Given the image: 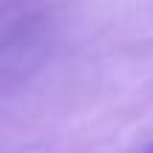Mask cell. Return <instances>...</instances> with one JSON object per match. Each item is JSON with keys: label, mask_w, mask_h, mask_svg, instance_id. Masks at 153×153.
I'll list each match as a JSON object with an SVG mask.
<instances>
[{"label": "cell", "mask_w": 153, "mask_h": 153, "mask_svg": "<svg viewBox=\"0 0 153 153\" xmlns=\"http://www.w3.org/2000/svg\"><path fill=\"white\" fill-rule=\"evenodd\" d=\"M148 153H153V148H150V150H148Z\"/></svg>", "instance_id": "6da1fadb"}]
</instances>
